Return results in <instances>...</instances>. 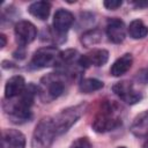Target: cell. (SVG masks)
I'll return each instance as SVG.
<instances>
[{
  "instance_id": "obj_1",
  "label": "cell",
  "mask_w": 148,
  "mask_h": 148,
  "mask_svg": "<svg viewBox=\"0 0 148 148\" xmlns=\"http://www.w3.org/2000/svg\"><path fill=\"white\" fill-rule=\"evenodd\" d=\"M37 94H38L37 87H35L34 84H29L28 87H25V89L20 96L15 97L17 98L16 101L8 102V108H5V110L13 123L22 124L31 118L30 109L34 103V98Z\"/></svg>"
},
{
  "instance_id": "obj_2",
  "label": "cell",
  "mask_w": 148,
  "mask_h": 148,
  "mask_svg": "<svg viewBox=\"0 0 148 148\" xmlns=\"http://www.w3.org/2000/svg\"><path fill=\"white\" fill-rule=\"evenodd\" d=\"M120 125L121 118L119 117L117 105L112 102H104L92 121L94 131L97 133H105L117 128Z\"/></svg>"
},
{
  "instance_id": "obj_3",
  "label": "cell",
  "mask_w": 148,
  "mask_h": 148,
  "mask_svg": "<svg viewBox=\"0 0 148 148\" xmlns=\"http://www.w3.org/2000/svg\"><path fill=\"white\" fill-rule=\"evenodd\" d=\"M38 95L44 103L58 98L65 90V81L59 73H50L42 77L37 87Z\"/></svg>"
},
{
  "instance_id": "obj_4",
  "label": "cell",
  "mask_w": 148,
  "mask_h": 148,
  "mask_svg": "<svg viewBox=\"0 0 148 148\" xmlns=\"http://www.w3.org/2000/svg\"><path fill=\"white\" fill-rule=\"evenodd\" d=\"M56 136L57 131L53 118L45 117L40 119L35 127L31 139V148H50Z\"/></svg>"
},
{
  "instance_id": "obj_5",
  "label": "cell",
  "mask_w": 148,
  "mask_h": 148,
  "mask_svg": "<svg viewBox=\"0 0 148 148\" xmlns=\"http://www.w3.org/2000/svg\"><path fill=\"white\" fill-rule=\"evenodd\" d=\"M84 109H86V104H79L75 106L67 108L62 110L60 113H58L56 117H53L57 135L67 132L82 116V113L84 112Z\"/></svg>"
},
{
  "instance_id": "obj_6",
  "label": "cell",
  "mask_w": 148,
  "mask_h": 148,
  "mask_svg": "<svg viewBox=\"0 0 148 148\" xmlns=\"http://www.w3.org/2000/svg\"><path fill=\"white\" fill-rule=\"evenodd\" d=\"M59 54L60 52L53 46L40 47L34 53L32 59L30 61V67L45 68L50 66H56L59 61Z\"/></svg>"
},
{
  "instance_id": "obj_7",
  "label": "cell",
  "mask_w": 148,
  "mask_h": 148,
  "mask_svg": "<svg viewBox=\"0 0 148 148\" xmlns=\"http://www.w3.org/2000/svg\"><path fill=\"white\" fill-rule=\"evenodd\" d=\"M112 90L121 101L127 104H135L142 98L141 94L134 89L132 82L130 81L117 82L116 84H113Z\"/></svg>"
},
{
  "instance_id": "obj_8",
  "label": "cell",
  "mask_w": 148,
  "mask_h": 148,
  "mask_svg": "<svg viewBox=\"0 0 148 148\" xmlns=\"http://www.w3.org/2000/svg\"><path fill=\"white\" fill-rule=\"evenodd\" d=\"M14 32H15V37H16V42L21 45H28L31 42L35 40L36 36H37V29L35 27V24H32L29 21H18L15 24L14 28Z\"/></svg>"
},
{
  "instance_id": "obj_9",
  "label": "cell",
  "mask_w": 148,
  "mask_h": 148,
  "mask_svg": "<svg viewBox=\"0 0 148 148\" xmlns=\"http://www.w3.org/2000/svg\"><path fill=\"white\" fill-rule=\"evenodd\" d=\"M109 60V52L104 49H95L79 58V66L87 68L89 66H103Z\"/></svg>"
},
{
  "instance_id": "obj_10",
  "label": "cell",
  "mask_w": 148,
  "mask_h": 148,
  "mask_svg": "<svg viewBox=\"0 0 148 148\" xmlns=\"http://www.w3.org/2000/svg\"><path fill=\"white\" fill-rule=\"evenodd\" d=\"M106 35L109 39L114 44H120L124 42L126 36L125 23L120 18H110L106 23Z\"/></svg>"
},
{
  "instance_id": "obj_11",
  "label": "cell",
  "mask_w": 148,
  "mask_h": 148,
  "mask_svg": "<svg viewBox=\"0 0 148 148\" xmlns=\"http://www.w3.org/2000/svg\"><path fill=\"white\" fill-rule=\"evenodd\" d=\"M73 22H74L73 14L66 9L60 8L53 15V29L60 35L66 34L72 27Z\"/></svg>"
},
{
  "instance_id": "obj_12",
  "label": "cell",
  "mask_w": 148,
  "mask_h": 148,
  "mask_svg": "<svg viewBox=\"0 0 148 148\" xmlns=\"http://www.w3.org/2000/svg\"><path fill=\"white\" fill-rule=\"evenodd\" d=\"M25 136L17 130H6L2 133V148H24Z\"/></svg>"
},
{
  "instance_id": "obj_13",
  "label": "cell",
  "mask_w": 148,
  "mask_h": 148,
  "mask_svg": "<svg viewBox=\"0 0 148 148\" xmlns=\"http://www.w3.org/2000/svg\"><path fill=\"white\" fill-rule=\"evenodd\" d=\"M25 89V81L23 76L15 75L7 80L5 86V97L7 99H13L17 96H20L23 90Z\"/></svg>"
},
{
  "instance_id": "obj_14",
  "label": "cell",
  "mask_w": 148,
  "mask_h": 148,
  "mask_svg": "<svg viewBox=\"0 0 148 148\" xmlns=\"http://www.w3.org/2000/svg\"><path fill=\"white\" fill-rule=\"evenodd\" d=\"M130 131L133 135L138 138H143L148 135V111L141 112L134 118L133 123L131 124Z\"/></svg>"
},
{
  "instance_id": "obj_15",
  "label": "cell",
  "mask_w": 148,
  "mask_h": 148,
  "mask_svg": "<svg viewBox=\"0 0 148 148\" xmlns=\"http://www.w3.org/2000/svg\"><path fill=\"white\" fill-rule=\"evenodd\" d=\"M133 64V57L131 53H125L121 57H119L111 66L110 74L112 76H120L125 74Z\"/></svg>"
},
{
  "instance_id": "obj_16",
  "label": "cell",
  "mask_w": 148,
  "mask_h": 148,
  "mask_svg": "<svg viewBox=\"0 0 148 148\" xmlns=\"http://www.w3.org/2000/svg\"><path fill=\"white\" fill-rule=\"evenodd\" d=\"M50 10H51V5L47 1L32 2L28 8V12L32 16H35L39 20H46L50 15Z\"/></svg>"
},
{
  "instance_id": "obj_17",
  "label": "cell",
  "mask_w": 148,
  "mask_h": 148,
  "mask_svg": "<svg viewBox=\"0 0 148 148\" xmlns=\"http://www.w3.org/2000/svg\"><path fill=\"white\" fill-rule=\"evenodd\" d=\"M127 31L133 39H142L148 35V27L141 20H133L130 23Z\"/></svg>"
},
{
  "instance_id": "obj_18",
  "label": "cell",
  "mask_w": 148,
  "mask_h": 148,
  "mask_svg": "<svg viewBox=\"0 0 148 148\" xmlns=\"http://www.w3.org/2000/svg\"><path fill=\"white\" fill-rule=\"evenodd\" d=\"M101 40H102V31H101L99 29H91V30H88V31H86V32L81 36V43H82L86 47L96 45V44H98Z\"/></svg>"
},
{
  "instance_id": "obj_19",
  "label": "cell",
  "mask_w": 148,
  "mask_h": 148,
  "mask_svg": "<svg viewBox=\"0 0 148 148\" xmlns=\"http://www.w3.org/2000/svg\"><path fill=\"white\" fill-rule=\"evenodd\" d=\"M104 83L97 79H92V77H88V79H83L80 84H79V89L81 92L84 94H90L92 91L99 90L101 88H103Z\"/></svg>"
},
{
  "instance_id": "obj_20",
  "label": "cell",
  "mask_w": 148,
  "mask_h": 148,
  "mask_svg": "<svg viewBox=\"0 0 148 148\" xmlns=\"http://www.w3.org/2000/svg\"><path fill=\"white\" fill-rule=\"evenodd\" d=\"M71 148H91V142L88 138H79L72 142Z\"/></svg>"
},
{
  "instance_id": "obj_21",
  "label": "cell",
  "mask_w": 148,
  "mask_h": 148,
  "mask_svg": "<svg viewBox=\"0 0 148 148\" xmlns=\"http://www.w3.org/2000/svg\"><path fill=\"white\" fill-rule=\"evenodd\" d=\"M103 5L105 8L110 9V10H114L123 5V1L121 0H106L103 2Z\"/></svg>"
},
{
  "instance_id": "obj_22",
  "label": "cell",
  "mask_w": 148,
  "mask_h": 148,
  "mask_svg": "<svg viewBox=\"0 0 148 148\" xmlns=\"http://www.w3.org/2000/svg\"><path fill=\"white\" fill-rule=\"evenodd\" d=\"M138 79H139L141 82L148 83V66L138 73Z\"/></svg>"
},
{
  "instance_id": "obj_23",
  "label": "cell",
  "mask_w": 148,
  "mask_h": 148,
  "mask_svg": "<svg viewBox=\"0 0 148 148\" xmlns=\"http://www.w3.org/2000/svg\"><path fill=\"white\" fill-rule=\"evenodd\" d=\"M0 40H1V44H0V47L2 49V47H5V46H6V43H7V39H6V36H5L3 34H1V35H0Z\"/></svg>"
},
{
  "instance_id": "obj_24",
  "label": "cell",
  "mask_w": 148,
  "mask_h": 148,
  "mask_svg": "<svg viewBox=\"0 0 148 148\" xmlns=\"http://www.w3.org/2000/svg\"><path fill=\"white\" fill-rule=\"evenodd\" d=\"M142 148H148V140H147V141H146V142L143 143V146H142Z\"/></svg>"
},
{
  "instance_id": "obj_25",
  "label": "cell",
  "mask_w": 148,
  "mask_h": 148,
  "mask_svg": "<svg viewBox=\"0 0 148 148\" xmlns=\"http://www.w3.org/2000/svg\"><path fill=\"white\" fill-rule=\"evenodd\" d=\"M117 148H126V147H117Z\"/></svg>"
}]
</instances>
